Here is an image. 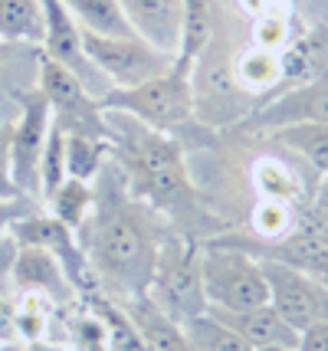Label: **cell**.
<instances>
[{
  "mask_svg": "<svg viewBox=\"0 0 328 351\" xmlns=\"http://www.w3.org/2000/svg\"><path fill=\"white\" fill-rule=\"evenodd\" d=\"M266 138L305 161L318 178H328V125H289Z\"/></svg>",
  "mask_w": 328,
  "mask_h": 351,
  "instance_id": "ffe728a7",
  "label": "cell"
},
{
  "mask_svg": "<svg viewBox=\"0 0 328 351\" xmlns=\"http://www.w3.org/2000/svg\"><path fill=\"white\" fill-rule=\"evenodd\" d=\"M279 69H282V86H299L315 76L328 73V30H302L292 33V40L279 49Z\"/></svg>",
  "mask_w": 328,
  "mask_h": 351,
  "instance_id": "e0dca14e",
  "label": "cell"
},
{
  "mask_svg": "<svg viewBox=\"0 0 328 351\" xmlns=\"http://www.w3.org/2000/svg\"><path fill=\"white\" fill-rule=\"evenodd\" d=\"M109 158L122 168L128 191L155 207L177 233L190 240H210L223 233V223L207 210L188 174L184 148L174 138L151 132L125 112H105Z\"/></svg>",
  "mask_w": 328,
  "mask_h": 351,
  "instance_id": "7a4b0ae2",
  "label": "cell"
},
{
  "mask_svg": "<svg viewBox=\"0 0 328 351\" xmlns=\"http://www.w3.org/2000/svg\"><path fill=\"white\" fill-rule=\"evenodd\" d=\"M201 276L207 308L240 312V308L269 302L263 260H256L253 253L234 243H223L217 237L201 243Z\"/></svg>",
  "mask_w": 328,
  "mask_h": 351,
  "instance_id": "5b68a950",
  "label": "cell"
},
{
  "mask_svg": "<svg viewBox=\"0 0 328 351\" xmlns=\"http://www.w3.org/2000/svg\"><path fill=\"white\" fill-rule=\"evenodd\" d=\"M82 49L95 66V73L109 82V89H135L148 79L164 76L177 62L171 53H161L135 33H128V36L82 33Z\"/></svg>",
  "mask_w": 328,
  "mask_h": 351,
  "instance_id": "8992f818",
  "label": "cell"
},
{
  "mask_svg": "<svg viewBox=\"0 0 328 351\" xmlns=\"http://www.w3.org/2000/svg\"><path fill=\"white\" fill-rule=\"evenodd\" d=\"M230 79L240 92L247 95H273L282 86V69H279V53H269L260 46H247L236 53L234 66H230Z\"/></svg>",
  "mask_w": 328,
  "mask_h": 351,
  "instance_id": "ac0fdd59",
  "label": "cell"
},
{
  "mask_svg": "<svg viewBox=\"0 0 328 351\" xmlns=\"http://www.w3.org/2000/svg\"><path fill=\"white\" fill-rule=\"evenodd\" d=\"M118 306L128 315L131 328L138 332L144 351H188L190 348L188 335H184V325L174 322L171 315H164L148 295H135V299L118 302Z\"/></svg>",
  "mask_w": 328,
  "mask_h": 351,
  "instance_id": "2e32d148",
  "label": "cell"
},
{
  "mask_svg": "<svg viewBox=\"0 0 328 351\" xmlns=\"http://www.w3.org/2000/svg\"><path fill=\"white\" fill-rule=\"evenodd\" d=\"M14 341H20V335H16V306L0 295V345H14Z\"/></svg>",
  "mask_w": 328,
  "mask_h": 351,
  "instance_id": "1f68e13d",
  "label": "cell"
},
{
  "mask_svg": "<svg viewBox=\"0 0 328 351\" xmlns=\"http://www.w3.org/2000/svg\"><path fill=\"white\" fill-rule=\"evenodd\" d=\"M49 128V106L43 92L30 86L20 92V115L10 122V178L14 187L27 197L40 200V158L47 148Z\"/></svg>",
  "mask_w": 328,
  "mask_h": 351,
  "instance_id": "ba28073f",
  "label": "cell"
},
{
  "mask_svg": "<svg viewBox=\"0 0 328 351\" xmlns=\"http://www.w3.org/2000/svg\"><path fill=\"white\" fill-rule=\"evenodd\" d=\"M40 10H43L40 53H43L47 60L60 62L63 69H69L86 89L92 92V82L102 76L95 73V66L89 62L86 49H82V30L76 27V20L69 16V10L63 7V0H40Z\"/></svg>",
  "mask_w": 328,
  "mask_h": 351,
  "instance_id": "7c38bea8",
  "label": "cell"
},
{
  "mask_svg": "<svg viewBox=\"0 0 328 351\" xmlns=\"http://www.w3.org/2000/svg\"><path fill=\"white\" fill-rule=\"evenodd\" d=\"M168 230L174 227L128 191L122 168L109 158L92 181V210L79 230V243L99 292L115 302L144 295L155 273L157 246Z\"/></svg>",
  "mask_w": 328,
  "mask_h": 351,
  "instance_id": "6da1fadb",
  "label": "cell"
},
{
  "mask_svg": "<svg viewBox=\"0 0 328 351\" xmlns=\"http://www.w3.org/2000/svg\"><path fill=\"white\" fill-rule=\"evenodd\" d=\"M247 125L263 135H273L289 125H328V73L273 92L266 102L256 106Z\"/></svg>",
  "mask_w": 328,
  "mask_h": 351,
  "instance_id": "8fae6325",
  "label": "cell"
},
{
  "mask_svg": "<svg viewBox=\"0 0 328 351\" xmlns=\"http://www.w3.org/2000/svg\"><path fill=\"white\" fill-rule=\"evenodd\" d=\"M144 295L181 325L190 322L194 315H203L207 295H203L201 276V243L177 233V230H168V237L157 246L155 273H151Z\"/></svg>",
  "mask_w": 328,
  "mask_h": 351,
  "instance_id": "277c9868",
  "label": "cell"
},
{
  "mask_svg": "<svg viewBox=\"0 0 328 351\" xmlns=\"http://www.w3.org/2000/svg\"><path fill=\"white\" fill-rule=\"evenodd\" d=\"M194 73L188 66L174 62L164 76L148 79L135 89H109L99 95V106L105 112H125L151 132L174 138L184 152L207 138L203 122L197 119V99H194Z\"/></svg>",
  "mask_w": 328,
  "mask_h": 351,
  "instance_id": "3957f363",
  "label": "cell"
},
{
  "mask_svg": "<svg viewBox=\"0 0 328 351\" xmlns=\"http://www.w3.org/2000/svg\"><path fill=\"white\" fill-rule=\"evenodd\" d=\"M250 40L260 49L279 53L282 46L292 40V16H286V14L256 16V20H250Z\"/></svg>",
  "mask_w": 328,
  "mask_h": 351,
  "instance_id": "83f0119b",
  "label": "cell"
},
{
  "mask_svg": "<svg viewBox=\"0 0 328 351\" xmlns=\"http://www.w3.org/2000/svg\"><path fill=\"white\" fill-rule=\"evenodd\" d=\"M299 351H328V322L305 328L299 335Z\"/></svg>",
  "mask_w": 328,
  "mask_h": 351,
  "instance_id": "d6a6232c",
  "label": "cell"
},
{
  "mask_svg": "<svg viewBox=\"0 0 328 351\" xmlns=\"http://www.w3.org/2000/svg\"><path fill=\"white\" fill-rule=\"evenodd\" d=\"M214 27H217V0H184V40L177 53L181 66L194 69L203 46L214 36Z\"/></svg>",
  "mask_w": 328,
  "mask_h": 351,
  "instance_id": "603a6c76",
  "label": "cell"
},
{
  "mask_svg": "<svg viewBox=\"0 0 328 351\" xmlns=\"http://www.w3.org/2000/svg\"><path fill=\"white\" fill-rule=\"evenodd\" d=\"M10 243L40 246V250L53 253L60 260V266L66 269V276H69V282H73L79 299L89 295V292H99V286H95V279H92V269L86 263V253H82V243H79V233L69 230L66 223H60L47 210H33L23 220H16L14 230H10Z\"/></svg>",
  "mask_w": 328,
  "mask_h": 351,
  "instance_id": "30bf717a",
  "label": "cell"
},
{
  "mask_svg": "<svg viewBox=\"0 0 328 351\" xmlns=\"http://www.w3.org/2000/svg\"><path fill=\"white\" fill-rule=\"evenodd\" d=\"M27 351H69L63 341L56 338H40V341H27Z\"/></svg>",
  "mask_w": 328,
  "mask_h": 351,
  "instance_id": "836d02e7",
  "label": "cell"
},
{
  "mask_svg": "<svg viewBox=\"0 0 328 351\" xmlns=\"http://www.w3.org/2000/svg\"><path fill=\"white\" fill-rule=\"evenodd\" d=\"M207 312H214L223 325H230L253 351L256 348H299V332L269 302L253 306V308H240V312H220V308H207Z\"/></svg>",
  "mask_w": 328,
  "mask_h": 351,
  "instance_id": "9a60e30c",
  "label": "cell"
},
{
  "mask_svg": "<svg viewBox=\"0 0 328 351\" xmlns=\"http://www.w3.org/2000/svg\"><path fill=\"white\" fill-rule=\"evenodd\" d=\"M240 10L256 20V16H273V14H286L292 16L296 14V3L292 0H240Z\"/></svg>",
  "mask_w": 328,
  "mask_h": 351,
  "instance_id": "4dcf8cb0",
  "label": "cell"
},
{
  "mask_svg": "<svg viewBox=\"0 0 328 351\" xmlns=\"http://www.w3.org/2000/svg\"><path fill=\"white\" fill-rule=\"evenodd\" d=\"M33 210H36V200L27 197V194L0 200V250H3V243H10V230H14L16 220H23Z\"/></svg>",
  "mask_w": 328,
  "mask_h": 351,
  "instance_id": "f1b7e54d",
  "label": "cell"
},
{
  "mask_svg": "<svg viewBox=\"0 0 328 351\" xmlns=\"http://www.w3.org/2000/svg\"><path fill=\"white\" fill-rule=\"evenodd\" d=\"M0 40L20 46H40L43 40L40 0H0Z\"/></svg>",
  "mask_w": 328,
  "mask_h": 351,
  "instance_id": "7402d4cb",
  "label": "cell"
},
{
  "mask_svg": "<svg viewBox=\"0 0 328 351\" xmlns=\"http://www.w3.org/2000/svg\"><path fill=\"white\" fill-rule=\"evenodd\" d=\"M184 335H188L190 351H253L214 312H203V315H194L190 322H184Z\"/></svg>",
  "mask_w": 328,
  "mask_h": 351,
  "instance_id": "484cf974",
  "label": "cell"
},
{
  "mask_svg": "<svg viewBox=\"0 0 328 351\" xmlns=\"http://www.w3.org/2000/svg\"><path fill=\"white\" fill-rule=\"evenodd\" d=\"M269 306L296 328L299 335L312 325L328 322V289L312 273L279 260H263Z\"/></svg>",
  "mask_w": 328,
  "mask_h": 351,
  "instance_id": "9c48e42d",
  "label": "cell"
},
{
  "mask_svg": "<svg viewBox=\"0 0 328 351\" xmlns=\"http://www.w3.org/2000/svg\"><path fill=\"white\" fill-rule=\"evenodd\" d=\"M315 279H318V282H322V286H325V289H328V256H325V260H322V266L315 269Z\"/></svg>",
  "mask_w": 328,
  "mask_h": 351,
  "instance_id": "d590c367",
  "label": "cell"
},
{
  "mask_svg": "<svg viewBox=\"0 0 328 351\" xmlns=\"http://www.w3.org/2000/svg\"><path fill=\"white\" fill-rule=\"evenodd\" d=\"M63 181H66V138L53 125L47 138V148H43V158H40V204Z\"/></svg>",
  "mask_w": 328,
  "mask_h": 351,
  "instance_id": "4316f807",
  "label": "cell"
},
{
  "mask_svg": "<svg viewBox=\"0 0 328 351\" xmlns=\"http://www.w3.org/2000/svg\"><path fill=\"white\" fill-rule=\"evenodd\" d=\"M250 174L260 200H279V204H292V207H305L309 204L305 191H302V181H299V174L292 171L289 161L266 154V158H260L253 165Z\"/></svg>",
  "mask_w": 328,
  "mask_h": 351,
  "instance_id": "d6986e66",
  "label": "cell"
},
{
  "mask_svg": "<svg viewBox=\"0 0 328 351\" xmlns=\"http://www.w3.org/2000/svg\"><path fill=\"white\" fill-rule=\"evenodd\" d=\"M43 207H47V214H53L60 223H66L69 230L79 233L82 223H86V217H89V210H92V184L66 178V181L43 200Z\"/></svg>",
  "mask_w": 328,
  "mask_h": 351,
  "instance_id": "d4e9b609",
  "label": "cell"
},
{
  "mask_svg": "<svg viewBox=\"0 0 328 351\" xmlns=\"http://www.w3.org/2000/svg\"><path fill=\"white\" fill-rule=\"evenodd\" d=\"M135 36L177 60L184 40V0H118Z\"/></svg>",
  "mask_w": 328,
  "mask_h": 351,
  "instance_id": "5bb4252c",
  "label": "cell"
},
{
  "mask_svg": "<svg viewBox=\"0 0 328 351\" xmlns=\"http://www.w3.org/2000/svg\"><path fill=\"white\" fill-rule=\"evenodd\" d=\"M63 7L82 33H95V36H128L131 33L118 0H63Z\"/></svg>",
  "mask_w": 328,
  "mask_h": 351,
  "instance_id": "44dd1931",
  "label": "cell"
},
{
  "mask_svg": "<svg viewBox=\"0 0 328 351\" xmlns=\"http://www.w3.org/2000/svg\"><path fill=\"white\" fill-rule=\"evenodd\" d=\"M188 351H190V348H188Z\"/></svg>",
  "mask_w": 328,
  "mask_h": 351,
  "instance_id": "74e56055",
  "label": "cell"
},
{
  "mask_svg": "<svg viewBox=\"0 0 328 351\" xmlns=\"http://www.w3.org/2000/svg\"><path fill=\"white\" fill-rule=\"evenodd\" d=\"M20 191L14 187V178H10V125L0 128V200L16 197Z\"/></svg>",
  "mask_w": 328,
  "mask_h": 351,
  "instance_id": "f546056e",
  "label": "cell"
},
{
  "mask_svg": "<svg viewBox=\"0 0 328 351\" xmlns=\"http://www.w3.org/2000/svg\"><path fill=\"white\" fill-rule=\"evenodd\" d=\"M36 89L43 92L49 119L63 135L105 138V108L99 106V95H92L60 62L47 60L40 49H36Z\"/></svg>",
  "mask_w": 328,
  "mask_h": 351,
  "instance_id": "52a82bcc",
  "label": "cell"
},
{
  "mask_svg": "<svg viewBox=\"0 0 328 351\" xmlns=\"http://www.w3.org/2000/svg\"><path fill=\"white\" fill-rule=\"evenodd\" d=\"M7 279L20 292L49 295L60 308H69L79 299L60 260L47 250H40V246H14V256L7 263Z\"/></svg>",
  "mask_w": 328,
  "mask_h": 351,
  "instance_id": "4fadbf2b",
  "label": "cell"
},
{
  "mask_svg": "<svg viewBox=\"0 0 328 351\" xmlns=\"http://www.w3.org/2000/svg\"><path fill=\"white\" fill-rule=\"evenodd\" d=\"M256 351H299V348H256Z\"/></svg>",
  "mask_w": 328,
  "mask_h": 351,
  "instance_id": "8d00e7d4",
  "label": "cell"
},
{
  "mask_svg": "<svg viewBox=\"0 0 328 351\" xmlns=\"http://www.w3.org/2000/svg\"><path fill=\"white\" fill-rule=\"evenodd\" d=\"M16 46L20 43H3V40H0V76L7 73V66H10V60H14Z\"/></svg>",
  "mask_w": 328,
  "mask_h": 351,
  "instance_id": "e575fe53",
  "label": "cell"
},
{
  "mask_svg": "<svg viewBox=\"0 0 328 351\" xmlns=\"http://www.w3.org/2000/svg\"><path fill=\"white\" fill-rule=\"evenodd\" d=\"M66 138V178L92 184L109 161V138L63 135Z\"/></svg>",
  "mask_w": 328,
  "mask_h": 351,
  "instance_id": "cb8c5ba5",
  "label": "cell"
}]
</instances>
